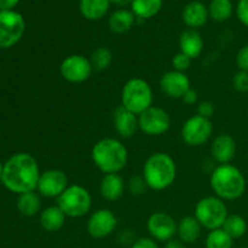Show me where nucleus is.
<instances>
[{
	"label": "nucleus",
	"mask_w": 248,
	"mask_h": 248,
	"mask_svg": "<svg viewBox=\"0 0 248 248\" xmlns=\"http://www.w3.org/2000/svg\"><path fill=\"white\" fill-rule=\"evenodd\" d=\"M40 174L36 160L28 153H18L5 162L1 183L10 191L21 195L36 190Z\"/></svg>",
	"instance_id": "1"
},
{
	"label": "nucleus",
	"mask_w": 248,
	"mask_h": 248,
	"mask_svg": "<svg viewBox=\"0 0 248 248\" xmlns=\"http://www.w3.org/2000/svg\"><path fill=\"white\" fill-rule=\"evenodd\" d=\"M93 164L104 174L119 173L125 169L128 160L127 148L115 138H103L94 143L91 150Z\"/></svg>",
	"instance_id": "2"
},
{
	"label": "nucleus",
	"mask_w": 248,
	"mask_h": 248,
	"mask_svg": "<svg viewBox=\"0 0 248 248\" xmlns=\"http://www.w3.org/2000/svg\"><path fill=\"white\" fill-rule=\"evenodd\" d=\"M176 176V162L167 153H155L150 155L143 166L142 177L148 188L152 190H165L173 184Z\"/></svg>",
	"instance_id": "3"
},
{
	"label": "nucleus",
	"mask_w": 248,
	"mask_h": 248,
	"mask_svg": "<svg viewBox=\"0 0 248 248\" xmlns=\"http://www.w3.org/2000/svg\"><path fill=\"white\" fill-rule=\"evenodd\" d=\"M211 188L222 200H236L246 191V178L234 165H219L211 174Z\"/></svg>",
	"instance_id": "4"
},
{
	"label": "nucleus",
	"mask_w": 248,
	"mask_h": 248,
	"mask_svg": "<svg viewBox=\"0 0 248 248\" xmlns=\"http://www.w3.org/2000/svg\"><path fill=\"white\" fill-rule=\"evenodd\" d=\"M153 90L149 82L140 78H132L128 80L121 91V106L125 107L136 115L153 107Z\"/></svg>",
	"instance_id": "5"
},
{
	"label": "nucleus",
	"mask_w": 248,
	"mask_h": 248,
	"mask_svg": "<svg viewBox=\"0 0 248 248\" xmlns=\"http://www.w3.org/2000/svg\"><path fill=\"white\" fill-rule=\"evenodd\" d=\"M228 208L224 200L218 196H206L195 206L194 217L199 220L201 227L212 230L220 229L228 217Z\"/></svg>",
	"instance_id": "6"
},
{
	"label": "nucleus",
	"mask_w": 248,
	"mask_h": 248,
	"mask_svg": "<svg viewBox=\"0 0 248 248\" xmlns=\"http://www.w3.org/2000/svg\"><path fill=\"white\" fill-rule=\"evenodd\" d=\"M57 206L67 217H84L91 210V194L86 188L79 186V184L69 186L57 198Z\"/></svg>",
	"instance_id": "7"
},
{
	"label": "nucleus",
	"mask_w": 248,
	"mask_h": 248,
	"mask_svg": "<svg viewBox=\"0 0 248 248\" xmlns=\"http://www.w3.org/2000/svg\"><path fill=\"white\" fill-rule=\"evenodd\" d=\"M26 29L23 16L15 10L0 11V48H10L22 39Z\"/></svg>",
	"instance_id": "8"
},
{
	"label": "nucleus",
	"mask_w": 248,
	"mask_h": 248,
	"mask_svg": "<svg viewBox=\"0 0 248 248\" xmlns=\"http://www.w3.org/2000/svg\"><path fill=\"white\" fill-rule=\"evenodd\" d=\"M213 132V125L210 119L201 115L189 118L182 127V138L190 147H200L208 142Z\"/></svg>",
	"instance_id": "9"
},
{
	"label": "nucleus",
	"mask_w": 248,
	"mask_h": 248,
	"mask_svg": "<svg viewBox=\"0 0 248 248\" xmlns=\"http://www.w3.org/2000/svg\"><path fill=\"white\" fill-rule=\"evenodd\" d=\"M140 130L148 136H161L170 130L171 118L166 110L160 107H150L138 115Z\"/></svg>",
	"instance_id": "10"
},
{
	"label": "nucleus",
	"mask_w": 248,
	"mask_h": 248,
	"mask_svg": "<svg viewBox=\"0 0 248 248\" xmlns=\"http://www.w3.org/2000/svg\"><path fill=\"white\" fill-rule=\"evenodd\" d=\"M92 70L93 68H92L89 58L82 55H78V53L65 57L60 67V72L63 79L73 82V84L86 81L91 77Z\"/></svg>",
	"instance_id": "11"
},
{
	"label": "nucleus",
	"mask_w": 248,
	"mask_h": 248,
	"mask_svg": "<svg viewBox=\"0 0 248 248\" xmlns=\"http://www.w3.org/2000/svg\"><path fill=\"white\" fill-rule=\"evenodd\" d=\"M68 186L67 174L62 170L51 169L41 172L36 190L41 196L57 199Z\"/></svg>",
	"instance_id": "12"
},
{
	"label": "nucleus",
	"mask_w": 248,
	"mask_h": 248,
	"mask_svg": "<svg viewBox=\"0 0 248 248\" xmlns=\"http://www.w3.org/2000/svg\"><path fill=\"white\" fill-rule=\"evenodd\" d=\"M147 229L152 239L167 242L177 234V223L169 213L154 212L148 218Z\"/></svg>",
	"instance_id": "13"
},
{
	"label": "nucleus",
	"mask_w": 248,
	"mask_h": 248,
	"mask_svg": "<svg viewBox=\"0 0 248 248\" xmlns=\"http://www.w3.org/2000/svg\"><path fill=\"white\" fill-rule=\"evenodd\" d=\"M118 219L115 215L108 208H101L90 216L86 229L90 236L93 239H104L115 230Z\"/></svg>",
	"instance_id": "14"
},
{
	"label": "nucleus",
	"mask_w": 248,
	"mask_h": 248,
	"mask_svg": "<svg viewBox=\"0 0 248 248\" xmlns=\"http://www.w3.org/2000/svg\"><path fill=\"white\" fill-rule=\"evenodd\" d=\"M160 89L171 98H182L189 89H191L190 80L186 73L170 70L160 79Z\"/></svg>",
	"instance_id": "15"
},
{
	"label": "nucleus",
	"mask_w": 248,
	"mask_h": 248,
	"mask_svg": "<svg viewBox=\"0 0 248 248\" xmlns=\"http://www.w3.org/2000/svg\"><path fill=\"white\" fill-rule=\"evenodd\" d=\"M114 127L118 135L123 138H131L140 128L138 115L120 106L114 111Z\"/></svg>",
	"instance_id": "16"
},
{
	"label": "nucleus",
	"mask_w": 248,
	"mask_h": 248,
	"mask_svg": "<svg viewBox=\"0 0 248 248\" xmlns=\"http://www.w3.org/2000/svg\"><path fill=\"white\" fill-rule=\"evenodd\" d=\"M211 154L219 165L230 164L236 154L235 140L227 133L217 136L211 145Z\"/></svg>",
	"instance_id": "17"
},
{
	"label": "nucleus",
	"mask_w": 248,
	"mask_h": 248,
	"mask_svg": "<svg viewBox=\"0 0 248 248\" xmlns=\"http://www.w3.org/2000/svg\"><path fill=\"white\" fill-rule=\"evenodd\" d=\"M208 17V7L199 0L188 2L182 11V19L190 29H198L205 26Z\"/></svg>",
	"instance_id": "18"
},
{
	"label": "nucleus",
	"mask_w": 248,
	"mask_h": 248,
	"mask_svg": "<svg viewBox=\"0 0 248 248\" xmlns=\"http://www.w3.org/2000/svg\"><path fill=\"white\" fill-rule=\"evenodd\" d=\"M179 48L191 60H195L203 50V39L196 29H186L179 35Z\"/></svg>",
	"instance_id": "19"
},
{
	"label": "nucleus",
	"mask_w": 248,
	"mask_h": 248,
	"mask_svg": "<svg viewBox=\"0 0 248 248\" xmlns=\"http://www.w3.org/2000/svg\"><path fill=\"white\" fill-rule=\"evenodd\" d=\"M125 182L119 173L104 174L99 183V193L108 201H116L124 195Z\"/></svg>",
	"instance_id": "20"
},
{
	"label": "nucleus",
	"mask_w": 248,
	"mask_h": 248,
	"mask_svg": "<svg viewBox=\"0 0 248 248\" xmlns=\"http://www.w3.org/2000/svg\"><path fill=\"white\" fill-rule=\"evenodd\" d=\"M201 224L194 216H186L177 223V234L184 244H194L201 236Z\"/></svg>",
	"instance_id": "21"
},
{
	"label": "nucleus",
	"mask_w": 248,
	"mask_h": 248,
	"mask_svg": "<svg viewBox=\"0 0 248 248\" xmlns=\"http://www.w3.org/2000/svg\"><path fill=\"white\" fill-rule=\"evenodd\" d=\"M67 216L63 211L56 206L45 208L40 215V224L43 229L47 232H56L63 228Z\"/></svg>",
	"instance_id": "22"
},
{
	"label": "nucleus",
	"mask_w": 248,
	"mask_h": 248,
	"mask_svg": "<svg viewBox=\"0 0 248 248\" xmlns=\"http://www.w3.org/2000/svg\"><path fill=\"white\" fill-rule=\"evenodd\" d=\"M109 0H80L79 9L82 17L89 21H98L108 12Z\"/></svg>",
	"instance_id": "23"
},
{
	"label": "nucleus",
	"mask_w": 248,
	"mask_h": 248,
	"mask_svg": "<svg viewBox=\"0 0 248 248\" xmlns=\"http://www.w3.org/2000/svg\"><path fill=\"white\" fill-rule=\"evenodd\" d=\"M136 16L131 10L120 9L116 10L115 12L110 15L108 21L109 29L114 33L123 34L130 31L132 26L135 24Z\"/></svg>",
	"instance_id": "24"
},
{
	"label": "nucleus",
	"mask_w": 248,
	"mask_h": 248,
	"mask_svg": "<svg viewBox=\"0 0 248 248\" xmlns=\"http://www.w3.org/2000/svg\"><path fill=\"white\" fill-rule=\"evenodd\" d=\"M162 4V0H133L131 2V11L138 18L148 19L159 14Z\"/></svg>",
	"instance_id": "25"
},
{
	"label": "nucleus",
	"mask_w": 248,
	"mask_h": 248,
	"mask_svg": "<svg viewBox=\"0 0 248 248\" xmlns=\"http://www.w3.org/2000/svg\"><path fill=\"white\" fill-rule=\"evenodd\" d=\"M40 195L35 190L21 194L17 200V210L26 217H34L38 215V212L40 211Z\"/></svg>",
	"instance_id": "26"
},
{
	"label": "nucleus",
	"mask_w": 248,
	"mask_h": 248,
	"mask_svg": "<svg viewBox=\"0 0 248 248\" xmlns=\"http://www.w3.org/2000/svg\"><path fill=\"white\" fill-rule=\"evenodd\" d=\"M234 6L232 0H212L208 5L210 17L216 22H225L232 17Z\"/></svg>",
	"instance_id": "27"
},
{
	"label": "nucleus",
	"mask_w": 248,
	"mask_h": 248,
	"mask_svg": "<svg viewBox=\"0 0 248 248\" xmlns=\"http://www.w3.org/2000/svg\"><path fill=\"white\" fill-rule=\"evenodd\" d=\"M222 229L232 237V240L240 239L247 232V222L240 215H229L223 224Z\"/></svg>",
	"instance_id": "28"
},
{
	"label": "nucleus",
	"mask_w": 248,
	"mask_h": 248,
	"mask_svg": "<svg viewBox=\"0 0 248 248\" xmlns=\"http://www.w3.org/2000/svg\"><path fill=\"white\" fill-rule=\"evenodd\" d=\"M111 61H113V53H111V51L108 47H104V46L97 47L92 52L91 58H90L92 68L99 70V72L109 68V65L111 64Z\"/></svg>",
	"instance_id": "29"
},
{
	"label": "nucleus",
	"mask_w": 248,
	"mask_h": 248,
	"mask_svg": "<svg viewBox=\"0 0 248 248\" xmlns=\"http://www.w3.org/2000/svg\"><path fill=\"white\" fill-rule=\"evenodd\" d=\"M234 240L220 228L208 232L206 237V248H232Z\"/></svg>",
	"instance_id": "30"
},
{
	"label": "nucleus",
	"mask_w": 248,
	"mask_h": 248,
	"mask_svg": "<svg viewBox=\"0 0 248 248\" xmlns=\"http://www.w3.org/2000/svg\"><path fill=\"white\" fill-rule=\"evenodd\" d=\"M232 87L240 93L248 92V72L239 70L232 78Z\"/></svg>",
	"instance_id": "31"
},
{
	"label": "nucleus",
	"mask_w": 248,
	"mask_h": 248,
	"mask_svg": "<svg viewBox=\"0 0 248 248\" xmlns=\"http://www.w3.org/2000/svg\"><path fill=\"white\" fill-rule=\"evenodd\" d=\"M191 64V58L188 57L186 53L178 52L177 55H174V57L172 58V65H173L174 70L177 72L184 73L186 70L189 69Z\"/></svg>",
	"instance_id": "32"
},
{
	"label": "nucleus",
	"mask_w": 248,
	"mask_h": 248,
	"mask_svg": "<svg viewBox=\"0 0 248 248\" xmlns=\"http://www.w3.org/2000/svg\"><path fill=\"white\" fill-rule=\"evenodd\" d=\"M127 188L128 190H130V193L133 194V195H142L145 191V189L148 188V186L143 177L136 176L132 177V178L128 181Z\"/></svg>",
	"instance_id": "33"
},
{
	"label": "nucleus",
	"mask_w": 248,
	"mask_h": 248,
	"mask_svg": "<svg viewBox=\"0 0 248 248\" xmlns=\"http://www.w3.org/2000/svg\"><path fill=\"white\" fill-rule=\"evenodd\" d=\"M236 16L244 26L248 27V0H239L236 5Z\"/></svg>",
	"instance_id": "34"
},
{
	"label": "nucleus",
	"mask_w": 248,
	"mask_h": 248,
	"mask_svg": "<svg viewBox=\"0 0 248 248\" xmlns=\"http://www.w3.org/2000/svg\"><path fill=\"white\" fill-rule=\"evenodd\" d=\"M236 65L239 70L248 72V45L242 46L236 55Z\"/></svg>",
	"instance_id": "35"
},
{
	"label": "nucleus",
	"mask_w": 248,
	"mask_h": 248,
	"mask_svg": "<svg viewBox=\"0 0 248 248\" xmlns=\"http://www.w3.org/2000/svg\"><path fill=\"white\" fill-rule=\"evenodd\" d=\"M215 114V106L210 101H202L198 104V115L210 119Z\"/></svg>",
	"instance_id": "36"
},
{
	"label": "nucleus",
	"mask_w": 248,
	"mask_h": 248,
	"mask_svg": "<svg viewBox=\"0 0 248 248\" xmlns=\"http://www.w3.org/2000/svg\"><path fill=\"white\" fill-rule=\"evenodd\" d=\"M131 248H159L157 244L152 237H140L135 240L133 244L131 245Z\"/></svg>",
	"instance_id": "37"
},
{
	"label": "nucleus",
	"mask_w": 248,
	"mask_h": 248,
	"mask_svg": "<svg viewBox=\"0 0 248 248\" xmlns=\"http://www.w3.org/2000/svg\"><path fill=\"white\" fill-rule=\"evenodd\" d=\"M182 99H183V102L186 106H193V104H195L196 102H198L199 94L194 89H189L188 91L186 92V94L182 97Z\"/></svg>",
	"instance_id": "38"
},
{
	"label": "nucleus",
	"mask_w": 248,
	"mask_h": 248,
	"mask_svg": "<svg viewBox=\"0 0 248 248\" xmlns=\"http://www.w3.org/2000/svg\"><path fill=\"white\" fill-rule=\"evenodd\" d=\"M19 0H0V11H10L16 7Z\"/></svg>",
	"instance_id": "39"
},
{
	"label": "nucleus",
	"mask_w": 248,
	"mask_h": 248,
	"mask_svg": "<svg viewBox=\"0 0 248 248\" xmlns=\"http://www.w3.org/2000/svg\"><path fill=\"white\" fill-rule=\"evenodd\" d=\"M164 248H186V244L179 239H172L165 244Z\"/></svg>",
	"instance_id": "40"
},
{
	"label": "nucleus",
	"mask_w": 248,
	"mask_h": 248,
	"mask_svg": "<svg viewBox=\"0 0 248 248\" xmlns=\"http://www.w3.org/2000/svg\"><path fill=\"white\" fill-rule=\"evenodd\" d=\"M110 1V4H114L116 5V6H127V5H131V2L133 1V0H109Z\"/></svg>",
	"instance_id": "41"
},
{
	"label": "nucleus",
	"mask_w": 248,
	"mask_h": 248,
	"mask_svg": "<svg viewBox=\"0 0 248 248\" xmlns=\"http://www.w3.org/2000/svg\"><path fill=\"white\" fill-rule=\"evenodd\" d=\"M2 170H4V165L1 164V161H0V182H1V177H2Z\"/></svg>",
	"instance_id": "42"
},
{
	"label": "nucleus",
	"mask_w": 248,
	"mask_h": 248,
	"mask_svg": "<svg viewBox=\"0 0 248 248\" xmlns=\"http://www.w3.org/2000/svg\"><path fill=\"white\" fill-rule=\"evenodd\" d=\"M242 248H248V247H242Z\"/></svg>",
	"instance_id": "43"
}]
</instances>
